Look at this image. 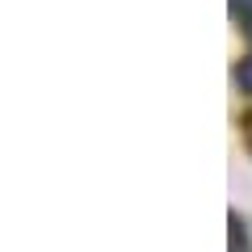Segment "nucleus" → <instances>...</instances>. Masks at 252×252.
<instances>
[{
    "mask_svg": "<svg viewBox=\"0 0 252 252\" xmlns=\"http://www.w3.org/2000/svg\"><path fill=\"white\" fill-rule=\"evenodd\" d=\"M235 80H240V89H244V93H252V55H248V59L240 63V72H235Z\"/></svg>",
    "mask_w": 252,
    "mask_h": 252,
    "instance_id": "1",
    "label": "nucleus"
},
{
    "mask_svg": "<svg viewBox=\"0 0 252 252\" xmlns=\"http://www.w3.org/2000/svg\"><path fill=\"white\" fill-rule=\"evenodd\" d=\"M244 248V223H240V215H231V252H240Z\"/></svg>",
    "mask_w": 252,
    "mask_h": 252,
    "instance_id": "2",
    "label": "nucleus"
},
{
    "mask_svg": "<svg viewBox=\"0 0 252 252\" xmlns=\"http://www.w3.org/2000/svg\"><path fill=\"white\" fill-rule=\"evenodd\" d=\"M244 135H248V147H252V114L244 118Z\"/></svg>",
    "mask_w": 252,
    "mask_h": 252,
    "instance_id": "3",
    "label": "nucleus"
},
{
    "mask_svg": "<svg viewBox=\"0 0 252 252\" xmlns=\"http://www.w3.org/2000/svg\"><path fill=\"white\" fill-rule=\"evenodd\" d=\"M231 9H240V0H231ZM244 9H248V0H244Z\"/></svg>",
    "mask_w": 252,
    "mask_h": 252,
    "instance_id": "4",
    "label": "nucleus"
}]
</instances>
